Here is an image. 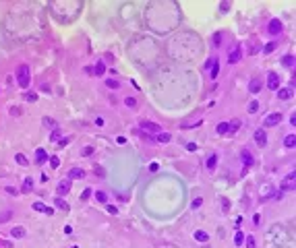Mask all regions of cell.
Returning <instances> with one entry per match:
<instances>
[{
    "instance_id": "1",
    "label": "cell",
    "mask_w": 296,
    "mask_h": 248,
    "mask_svg": "<svg viewBox=\"0 0 296 248\" xmlns=\"http://www.w3.org/2000/svg\"><path fill=\"white\" fill-rule=\"evenodd\" d=\"M15 79H17V85L21 87V89H27L29 87V83H31V72H29V66L27 64H21L17 72H15Z\"/></svg>"
},
{
    "instance_id": "2",
    "label": "cell",
    "mask_w": 296,
    "mask_h": 248,
    "mask_svg": "<svg viewBox=\"0 0 296 248\" xmlns=\"http://www.w3.org/2000/svg\"><path fill=\"white\" fill-rule=\"evenodd\" d=\"M282 118H284V116H282L280 112H273V114H269L267 118L263 120V128H271V126H278V124L282 122Z\"/></svg>"
},
{
    "instance_id": "3",
    "label": "cell",
    "mask_w": 296,
    "mask_h": 248,
    "mask_svg": "<svg viewBox=\"0 0 296 248\" xmlns=\"http://www.w3.org/2000/svg\"><path fill=\"white\" fill-rule=\"evenodd\" d=\"M282 29H284V25H282V21H280V19H271V21H269V25H267V31H269L271 35L282 33Z\"/></svg>"
},
{
    "instance_id": "4",
    "label": "cell",
    "mask_w": 296,
    "mask_h": 248,
    "mask_svg": "<svg viewBox=\"0 0 296 248\" xmlns=\"http://www.w3.org/2000/svg\"><path fill=\"white\" fill-rule=\"evenodd\" d=\"M141 130H145V132H153V134L162 132L160 124H155V122H147V120H143V122H141Z\"/></svg>"
},
{
    "instance_id": "5",
    "label": "cell",
    "mask_w": 296,
    "mask_h": 248,
    "mask_svg": "<svg viewBox=\"0 0 296 248\" xmlns=\"http://www.w3.org/2000/svg\"><path fill=\"white\" fill-rule=\"evenodd\" d=\"M255 141H257L259 147H265V145H267V132H265V128L255 130Z\"/></svg>"
},
{
    "instance_id": "6",
    "label": "cell",
    "mask_w": 296,
    "mask_h": 248,
    "mask_svg": "<svg viewBox=\"0 0 296 248\" xmlns=\"http://www.w3.org/2000/svg\"><path fill=\"white\" fill-rule=\"evenodd\" d=\"M267 87L269 89H280V77L275 72H269L267 74Z\"/></svg>"
},
{
    "instance_id": "7",
    "label": "cell",
    "mask_w": 296,
    "mask_h": 248,
    "mask_svg": "<svg viewBox=\"0 0 296 248\" xmlns=\"http://www.w3.org/2000/svg\"><path fill=\"white\" fill-rule=\"evenodd\" d=\"M33 211L46 213V215H54V209H52V207H46L44 203H33Z\"/></svg>"
},
{
    "instance_id": "8",
    "label": "cell",
    "mask_w": 296,
    "mask_h": 248,
    "mask_svg": "<svg viewBox=\"0 0 296 248\" xmlns=\"http://www.w3.org/2000/svg\"><path fill=\"white\" fill-rule=\"evenodd\" d=\"M69 190H71V180H64V182H60L58 186H56V192H58V197L66 194Z\"/></svg>"
},
{
    "instance_id": "9",
    "label": "cell",
    "mask_w": 296,
    "mask_h": 248,
    "mask_svg": "<svg viewBox=\"0 0 296 248\" xmlns=\"http://www.w3.org/2000/svg\"><path fill=\"white\" fill-rule=\"evenodd\" d=\"M238 60H240V46H236L230 54H228V62H230V64H236Z\"/></svg>"
},
{
    "instance_id": "10",
    "label": "cell",
    "mask_w": 296,
    "mask_h": 248,
    "mask_svg": "<svg viewBox=\"0 0 296 248\" xmlns=\"http://www.w3.org/2000/svg\"><path fill=\"white\" fill-rule=\"evenodd\" d=\"M77 178H85V170L81 167H72L69 172V180H77Z\"/></svg>"
},
{
    "instance_id": "11",
    "label": "cell",
    "mask_w": 296,
    "mask_h": 248,
    "mask_svg": "<svg viewBox=\"0 0 296 248\" xmlns=\"http://www.w3.org/2000/svg\"><path fill=\"white\" fill-rule=\"evenodd\" d=\"M261 87H263L261 79H253V81H251V85H249L251 93H259V91H261Z\"/></svg>"
},
{
    "instance_id": "12",
    "label": "cell",
    "mask_w": 296,
    "mask_h": 248,
    "mask_svg": "<svg viewBox=\"0 0 296 248\" xmlns=\"http://www.w3.org/2000/svg\"><path fill=\"white\" fill-rule=\"evenodd\" d=\"M54 205H56V207H58V209H62V211H71V207H69V203L64 201V199H60V197H56V199H54Z\"/></svg>"
},
{
    "instance_id": "13",
    "label": "cell",
    "mask_w": 296,
    "mask_h": 248,
    "mask_svg": "<svg viewBox=\"0 0 296 248\" xmlns=\"http://www.w3.org/2000/svg\"><path fill=\"white\" fill-rule=\"evenodd\" d=\"M292 186H294V172H290L288 178H286V182H282V190H288V188H292Z\"/></svg>"
},
{
    "instance_id": "14",
    "label": "cell",
    "mask_w": 296,
    "mask_h": 248,
    "mask_svg": "<svg viewBox=\"0 0 296 248\" xmlns=\"http://www.w3.org/2000/svg\"><path fill=\"white\" fill-rule=\"evenodd\" d=\"M290 97H292V89H278V99L286 101V99H290Z\"/></svg>"
},
{
    "instance_id": "15",
    "label": "cell",
    "mask_w": 296,
    "mask_h": 248,
    "mask_svg": "<svg viewBox=\"0 0 296 248\" xmlns=\"http://www.w3.org/2000/svg\"><path fill=\"white\" fill-rule=\"evenodd\" d=\"M35 161L39 165L48 161V155H46V151H44V149H37V151H35Z\"/></svg>"
},
{
    "instance_id": "16",
    "label": "cell",
    "mask_w": 296,
    "mask_h": 248,
    "mask_svg": "<svg viewBox=\"0 0 296 248\" xmlns=\"http://www.w3.org/2000/svg\"><path fill=\"white\" fill-rule=\"evenodd\" d=\"M253 161H255V159H253V155H251L249 151H242V164H244V167H251V165H253Z\"/></svg>"
},
{
    "instance_id": "17",
    "label": "cell",
    "mask_w": 296,
    "mask_h": 248,
    "mask_svg": "<svg viewBox=\"0 0 296 248\" xmlns=\"http://www.w3.org/2000/svg\"><path fill=\"white\" fill-rule=\"evenodd\" d=\"M11 236H12V238H23V236H25V227H21V225L12 227V230H11Z\"/></svg>"
},
{
    "instance_id": "18",
    "label": "cell",
    "mask_w": 296,
    "mask_h": 248,
    "mask_svg": "<svg viewBox=\"0 0 296 248\" xmlns=\"http://www.w3.org/2000/svg\"><path fill=\"white\" fill-rule=\"evenodd\" d=\"M104 72H106V64H104V62L99 60V62H97V64L93 66V74H99V77H102Z\"/></svg>"
},
{
    "instance_id": "19",
    "label": "cell",
    "mask_w": 296,
    "mask_h": 248,
    "mask_svg": "<svg viewBox=\"0 0 296 248\" xmlns=\"http://www.w3.org/2000/svg\"><path fill=\"white\" fill-rule=\"evenodd\" d=\"M282 64L288 66V68H292V66H294V56H292V54H286L284 58H282Z\"/></svg>"
},
{
    "instance_id": "20",
    "label": "cell",
    "mask_w": 296,
    "mask_h": 248,
    "mask_svg": "<svg viewBox=\"0 0 296 248\" xmlns=\"http://www.w3.org/2000/svg\"><path fill=\"white\" fill-rule=\"evenodd\" d=\"M23 192H31L33 190V178H25V182H23Z\"/></svg>"
},
{
    "instance_id": "21",
    "label": "cell",
    "mask_w": 296,
    "mask_h": 248,
    "mask_svg": "<svg viewBox=\"0 0 296 248\" xmlns=\"http://www.w3.org/2000/svg\"><path fill=\"white\" fill-rule=\"evenodd\" d=\"M209 77H211V79H217V72H220V60H215V64H213L211 68H209Z\"/></svg>"
},
{
    "instance_id": "22",
    "label": "cell",
    "mask_w": 296,
    "mask_h": 248,
    "mask_svg": "<svg viewBox=\"0 0 296 248\" xmlns=\"http://www.w3.org/2000/svg\"><path fill=\"white\" fill-rule=\"evenodd\" d=\"M170 139H172L170 132H157V141L160 143H170Z\"/></svg>"
},
{
    "instance_id": "23",
    "label": "cell",
    "mask_w": 296,
    "mask_h": 248,
    "mask_svg": "<svg viewBox=\"0 0 296 248\" xmlns=\"http://www.w3.org/2000/svg\"><path fill=\"white\" fill-rule=\"evenodd\" d=\"M215 164H217V155L213 153V155H209V157H207V170H213V167H215Z\"/></svg>"
},
{
    "instance_id": "24",
    "label": "cell",
    "mask_w": 296,
    "mask_h": 248,
    "mask_svg": "<svg viewBox=\"0 0 296 248\" xmlns=\"http://www.w3.org/2000/svg\"><path fill=\"white\" fill-rule=\"evenodd\" d=\"M294 143H296L294 134H288V137H286V139H284V145H286V147H288V149H292V147H294Z\"/></svg>"
},
{
    "instance_id": "25",
    "label": "cell",
    "mask_w": 296,
    "mask_h": 248,
    "mask_svg": "<svg viewBox=\"0 0 296 248\" xmlns=\"http://www.w3.org/2000/svg\"><path fill=\"white\" fill-rule=\"evenodd\" d=\"M215 130H217V134H228V122H220Z\"/></svg>"
},
{
    "instance_id": "26",
    "label": "cell",
    "mask_w": 296,
    "mask_h": 248,
    "mask_svg": "<svg viewBox=\"0 0 296 248\" xmlns=\"http://www.w3.org/2000/svg\"><path fill=\"white\" fill-rule=\"evenodd\" d=\"M15 161H17L19 165H27V164H29V161H27V157H25L23 153H17V155H15Z\"/></svg>"
},
{
    "instance_id": "27",
    "label": "cell",
    "mask_w": 296,
    "mask_h": 248,
    "mask_svg": "<svg viewBox=\"0 0 296 248\" xmlns=\"http://www.w3.org/2000/svg\"><path fill=\"white\" fill-rule=\"evenodd\" d=\"M195 240H199V242H207V240H209V236H207L205 232H201V230H199V232H195Z\"/></svg>"
},
{
    "instance_id": "28",
    "label": "cell",
    "mask_w": 296,
    "mask_h": 248,
    "mask_svg": "<svg viewBox=\"0 0 296 248\" xmlns=\"http://www.w3.org/2000/svg\"><path fill=\"white\" fill-rule=\"evenodd\" d=\"M60 139H62V132H60L58 128H54L50 132V141H60Z\"/></svg>"
},
{
    "instance_id": "29",
    "label": "cell",
    "mask_w": 296,
    "mask_h": 248,
    "mask_svg": "<svg viewBox=\"0 0 296 248\" xmlns=\"http://www.w3.org/2000/svg\"><path fill=\"white\" fill-rule=\"evenodd\" d=\"M275 48H278V44H275V41H269L267 46L263 48V54H271V52L275 50Z\"/></svg>"
},
{
    "instance_id": "30",
    "label": "cell",
    "mask_w": 296,
    "mask_h": 248,
    "mask_svg": "<svg viewBox=\"0 0 296 248\" xmlns=\"http://www.w3.org/2000/svg\"><path fill=\"white\" fill-rule=\"evenodd\" d=\"M244 244H247V248H257L255 238H253V236H247V238H244Z\"/></svg>"
},
{
    "instance_id": "31",
    "label": "cell",
    "mask_w": 296,
    "mask_h": 248,
    "mask_svg": "<svg viewBox=\"0 0 296 248\" xmlns=\"http://www.w3.org/2000/svg\"><path fill=\"white\" fill-rule=\"evenodd\" d=\"M106 85L110 87V89H118V87H120V83L116 81V79H108V81H106Z\"/></svg>"
},
{
    "instance_id": "32",
    "label": "cell",
    "mask_w": 296,
    "mask_h": 248,
    "mask_svg": "<svg viewBox=\"0 0 296 248\" xmlns=\"http://www.w3.org/2000/svg\"><path fill=\"white\" fill-rule=\"evenodd\" d=\"M95 199H97L99 203H106V201H108L106 192H102V190H97V192H95Z\"/></svg>"
},
{
    "instance_id": "33",
    "label": "cell",
    "mask_w": 296,
    "mask_h": 248,
    "mask_svg": "<svg viewBox=\"0 0 296 248\" xmlns=\"http://www.w3.org/2000/svg\"><path fill=\"white\" fill-rule=\"evenodd\" d=\"M12 217V211H6V213H0V223H4V221H8Z\"/></svg>"
},
{
    "instance_id": "34",
    "label": "cell",
    "mask_w": 296,
    "mask_h": 248,
    "mask_svg": "<svg viewBox=\"0 0 296 248\" xmlns=\"http://www.w3.org/2000/svg\"><path fill=\"white\" fill-rule=\"evenodd\" d=\"M48 161H50V165H52V167H58V165H60V159L56 157V155H52V157H48Z\"/></svg>"
},
{
    "instance_id": "35",
    "label": "cell",
    "mask_w": 296,
    "mask_h": 248,
    "mask_svg": "<svg viewBox=\"0 0 296 248\" xmlns=\"http://www.w3.org/2000/svg\"><path fill=\"white\" fill-rule=\"evenodd\" d=\"M44 126H48V128H56V122L46 116V118H44Z\"/></svg>"
},
{
    "instance_id": "36",
    "label": "cell",
    "mask_w": 296,
    "mask_h": 248,
    "mask_svg": "<svg viewBox=\"0 0 296 248\" xmlns=\"http://www.w3.org/2000/svg\"><path fill=\"white\" fill-rule=\"evenodd\" d=\"M25 99H27V101H37V93H33V91H27V93H25Z\"/></svg>"
},
{
    "instance_id": "37",
    "label": "cell",
    "mask_w": 296,
    "mask_h": 248,
    "mask_svg": "<svg viewBox=\"0 0 296 248\" xmlns=\"http://www.w3.org/2000/svg\"><path fill=\"white\" fill-rule=\"evenodd\" d=\"M91 194H93V192H91V188H85L83 192H81V201H87V199H89Z\"/></svg>"
},
{
    "instance_id": "38",
    "label": "cell",
    "mask_w": 296,
    "mask_h": 248,
    "mask_svg": "<svg viewBox=\"0 0 296 248\" xmlns=\"http://www.w3.org/2000/svg\"><path fill=\"white\" fill-rule=\"evenodd\" d=\"M124 104H126L129 107H135V106H137V99H135V97H126V99H124Z\"/></svg>"
},
{
    "instance_id": "39",
    "label": "cell",
    "mask_w": 296,
    "mask_h": 248,
    "mask_svg": "<svg viewBox=\"0 0 296 248\" xmlns=\"http://www.w3.org/2000/svg\"><path fill=\"white\" fill-rule=\"evenodd\" d=\"M257 110H259V104H257V101H251V104H249V112H251V114H255Z\"/></svg>"
},
{
    "instance_id": "40",
    "label": "cell",
    "mask_w": 296,
    "mask_h": 248,
    "mask_svg": "<svg viewBox=\"0 0 296 248\" xmlns=\"http://www.w3.org/2000/svg\"><path fill=\"white\" fill-rule=\"evenodd\" d=\"M69 143H71V137H62V139L58 141V145H60V147H66Z\"/></svg>"
},
{
    "instance_id": "41",
    "label": "cell",
    "mask_w": 296,
    "mask_h": 248,
    "mask_svg": "<svg viewBox=\"0 0 296 248\" xmlns=\"http://www.w3.org/2000/svg\"><path fill=\"white\" fill-rule=\"evenodd\" d=\"M91 153H93V147H83V149H81V155H83V157L85 155H91Z\"/></svg>"
},
{
    "instance_id": "42",
    "label": "cell",
    "mask_w": 296,
    "mask_h": 248,
    "mask_svg": "<svg viewBox=\"0 0 296 248\" xmlns=\"http://www.w3.org/2000/svg\"><path fill=\"white\" fill-rule=\"evenodd\" d=\"M106 211H108V213H112V215H116V213H118V209H116L114 205H106Z\"/></svg>"
},
{
    "instance_id": "43",
    "label": "cell",
    "mask_w": 296,
    "mask_h": 248,
    "mask_svg": "<svg viewBox=\"0 0 296 248\" xmlns=\"http://www.w3.org/2000/svg\"><path fill=\"white\" fill-rule=\"evenodd\" d=\"M242 242H244V236H242V232H236V244L240 246Z\"/></svg>"
},
{
    "instance_id": "44",
    "label": "cell",
    "mask_w": 296,
    "mask_h": 248,
    "mask_svg": "<svg viewBox=\"0 0 296 248\" xmlns=\"http://www.w3.org/2000/svg\"><path fill=\"white\" fill-rule=\"evenodd\" d=\"M213 44H215V46L222 44V33H215V35H213Z\"/></svg>"
},
{
    "instance_id": "45",
    "label": "cell",
    "mask_w": 296,
    "mask_h": 248,
    "mask_svg": "<svg viewBox=\"0 0 296 248\" xmlns=\"http://www.w3.org/2000/svg\"><path fill=\"white\" fill-rule=\"evenodd\" d=\"M201 203H203V199H195L190 207H193V209H199V207H201Z\"/></svg>"
},
{
    "instance_id": "46",
    "label": "cell",
    "mask_w": 296,
    "mask_h": 248,
    "mask_svg": "<svg viewBox=\"0 0 296 248\" xmlns=\"http://www.w3.org/2000/svg\"><path fill=\"white\" fill-rule=\"evenodd\" d=\"M222 209H224V211L230 209V201H228V199H222Z\"/></svg>"
},
{
    "instance_id": "47",
    "label": "cell",
    "mask_w": 296,
    "mask_h": 248,
    "mask_svg": "<svg viewBox=\"0 0 296 248\" xmlns=\"http://www.w3.org/2000/svg\"><path fill=\"white\" fill-rule=\"evenodd\" d=\"M4 190H6L8 194H19V190H17V188H12V186H6Z\"/></svg>"
},
{
    "instance_id": "48",
    "label": "cell",
    "mask_w": 296,
    "mask_h": 248,
    "mask_svg": "<svg viewBox=\"0 0 296 248\" xmlns=\"http://www.w3.org/2000/svg\"><path fill=\"white\" fill-rule=\"evenodd\" d=\"M11 114L12 116H21V107H11Z\"/></svg>"
},
{
    "instance_id": "49",
    "label": "cell",
    "mask_w": 296,
    "mask_h": 248,
    "mask_svg": "<svg viewBox=\"0 0 296 248\" xmlns=\"http://www.w3.org/2000/svg\"><path fill=\"white\" fill-rule=\"evenodd\" d=\"M187 149H189V151H197V145H195V143H189Z\"/></svg>"
},
{
    "instance_id": "50",
    "label": "cell",
    "mask_w": 296,
    "mask_h": 248,
    "mask_svg": "<svg viewBox=\"0 0 296 248\" xmlns=\"http://www.w3.org/2000/svg\"><path fill=\"white\" fill-rule=\"evenodd\" d=\"M157 167H160V165H157V164H155V161H153V164L149 165V172H157Z\"/></svg>"
},
{
    "instance_id": "51",
    "label": "cell",
    "mask_w": 296,
    "mask_h": 248,
    "mask_svg": "<svg viewBox=\"0 0 296 248\" xmlns=\"http://www.w3.org/2000/svg\"><path fill=\"white\" fill-rule=\"evenodd\" d=\"M220 8H222V12H226V11H228V8H230V4H228V2H224V4H222V6H220Z\"/></svg>"
},
{
    "instance_id": "52",
    "label": "cell",
    "mask_w": 296,
    "mask_h": 248,
    "mask_svg": "<svg viewBox=\"0 0 296 248\" xmlns=\"http://www.w3.org/2000/svg\"><path fill=\"white\" fill-rule=\"evenodd\" d=\"M85 72L87 74H93V66H85Z\"/></svg>"
}]
</instances>
